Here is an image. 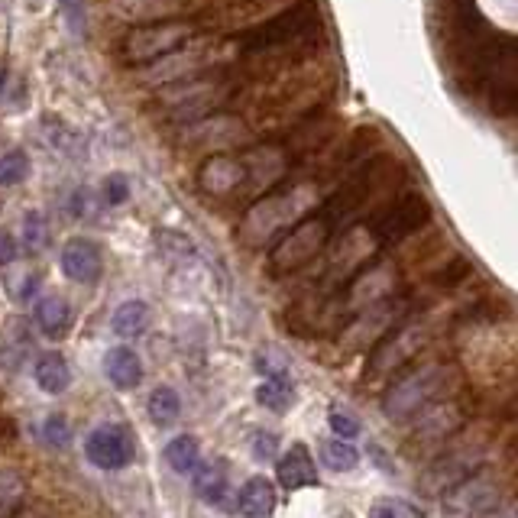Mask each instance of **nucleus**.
<instances>
[{"mask_svg": "<svg viewBox=\"0 0 518 518\" xmlns=\"http://www.w3.org/2000/svg\"><path fill=\"white\" fill-rule=\"evenodd\" d=\"M395 383L383 395V408L392 421L415 418L428 405L444 399L457 383V370L451 363H421L405 376H392Z\"/></svg>", "mask_w": 518, "mask_h": 518, "instance_id": "nucleus-1", "label": "nucleus"}, {"mask_svg": "<svg viewBox=\"0 0 518 518\" xmlns=\"http://www.w3.org/2000/svg\"><path fill=\"white\" fill-rule=\"evenodd\" d=\"M315 204H318V192L311 185H298V188H289V192L256 201L240 224V240L247 243V247H263L272 237H279L282 230H289L292 224L302 221Z\"/></svg>", "mask_w": 518, "mask_h": 518, "instance_id": "nucleus-2", "label": "nucleus"}, {"mask_svg": "<svg viewBox=\"0 0 518 518\" xmlns=\"http://www.w3.org/2000/svg\"><path fill=\"white\" fill-rule=\"evenodd\" d=\"M486 463V441L483 438H454L447 441L438 454L431 457L418 480V489L425 496H444L467 476L480 473Z\"/></svg>", "mask_w": 518, "mask_h": 518, "instance_id": "nucleus-3", "label": "nucleus"}, {"mask_svg": "<svg viewBox=\"0 0 518 518\" xmlns=\"http://www.w3.org/2000/svg\"><path fill=\"white\" fill-rule=\"evenodd\" d=\"M467 425V412L454 399L434 402L425 412L415 415V428L405 438V454H412V460H425L441 451L447 441H454L457 434Z\"/></svg>", "mask_w": 518, "mask_h": 518, "instance_id": "nucleus-4", "label": "nucleus"}, {"mask_svg": "<svg viewBox=\"0 0 518 518\" xmlns=\"http://www.w3.org/2000/svg\"><path fill=\"white\" fill-rule=\"evenodd\" d=\"M431 340V324L428 321H408L399 331H389L379 344L370 350V363H366V376L379 383V379H392L402 373Z\"/></svg>", "mask_w": 518, "mask_h": 518, "instance_id": "nucleus-5", "label": "nucleus"}, {"mask_svg": "<svg viewBox=\"0 0 518 518\" xmlns=\"http://www.w3.org/2000/svg\"><path fill=\"white\" fill-rule=\"evenodd\" d=\"M327 243V224L321 221V217H315V221H298L289 234H285L276 250H272V269L276 272H295L308 266L311 259H315Z\"/></svg>", "mask_w": 518, "mask_h": 518, "instance_id": "nucleus-6", "label": "nucleus"}, {"mask_svg": "<svg viewBox=\"0 0 518 518\" xmlns=\"http://www.w3.org/2000/svg\"><path fill=\"white\" fill-rule=\"evenodd\" d=\"M85 454L94 467H101V470H124L136 457V438L127 425L111 421V425H101L88 434Z\"/></svg>", "mask_w": 518, "mask_h": 518, "instance_id": "nucleus-7", "label": "nucleus"}, {"mask_svg": "<svg viewBox=\"0 0 518 518\" xmlns=\"http://www.w3.org/2000/svg\"><path fill=\"white\" fill-rule=\"evenodd\" d=\"M402 315V305L399 302H392V298H383V302H376L370 308H363L357 321H353L347 327V334L340 337V344H344L347 350H373L379 340H383L389 331H392V324L399 321Z\"/></svg>", "mask_w": 518, "mask_h": 518, "instance_id": "nucleus-8", "label": "nucleus"}, {"mask_svg": "<svg viewBox=\"0 0 518 518\" xmlns=\"http://www.w3.org/2000/svg\"><path fill=\"white\" fill-rule=\"evenodd\" d=\"M188 39V26L182 23H159L133 30L124 39V56L130 62H156L159 56H169Z\"/></svg>", "mask_w": 518, "mask_h": 518, "instance_id": "nucleus-9", "label": "nucleus"}, {"mask_svg": "<svg viewBox=\"0 0 518 518\" xmlns=\"http://www.w3.org/2000/svg\"><path fill=\"white\" fill-rule=\"evenodd\" d=\"M499 506V486L486 476L473 473L463 483H457L454 489L444 493V509L447 515L457 518H470V515H486L489 509Z\"/></svg>", "mask_w": 518, "mask_h": 518, "instance_id": "nucleus-10", "label": "nucleus"}, {"mask_svg": "<svg viewBox=\"0 0 518 518\" xmlns=\"http://www.w3.org/2000/svg\"><path fill=\"white\" fill-rule=\"evenodd\" d=\"M162 98L172 107L169 111L172 120H198V117H208L211 107L221 101V88H217L214 81H188V85L166 91Z\"/></svg>", "mask_w": 518, "mask_h": 518, "instance_id": "nucleus-11", "label": "nucleus"}, {"mask_svg": "<svg viewBox=\"0 0 518 518\" xmlns=\"http://www.w3.org/2000/svg\"><path fill=\"white\" fill-rule=\"evenodd\" d=\"M62 272L72 282H81V285H91L101 279V269H104V256H101V247L88 237H75L68 240L62 247Z\"/></svg>", "mask_w": 518, "mask_h": 518, "instance_id": "nucleus-12", "label": "nucleus"}, {"mask_svg": "<svg viewBox=\"0 0 518 518\" xmlns=\"http://www.w3.org/2000/svg\"><path fill=\"white\" fill-rule=\"evenodd\" d=\"M247 140V127L237 117L214 114V117H198L185 127V143L192 146H230Z\"/></svg>", "mask_w": 518, "mask_h": 518, "instance_id": "nucleus-13", "label": "nucleus"}, {"mask_svg": "<svg viewBox=\"0 0 518 518\" xmlns=\"http://www.w3.org/2000/svg\"><path fill=\"white\" fill-rule=\"evenodd\" d=\"M392 285H395V269L392 266H373V269L360 272L357 282L350 285L347 302H350L353 311H363V308H370L376 302H383V298H389Z\"/></svg>", "mask_w": 518, "mask_h": 518, "instance_id": "nucleus-14", "label": "nucleus"}, {"mask_svg": "<svg viewBox=\"0 0 518 518\" xmlns=\"http://www.w3.org/2000/svg\"><path fill=\"white\" fill-rule=\"evenodd\" d=\"M201 68L198 52H169V56H159L156 62H149L140 78L146 85H175V81H185L188 75H195Z\"/></svg>", "mask_w": 518, "mask_h": 518, "instance_id": "nucleus-15", "label": "nucleus"}, {"mask_svg": "<svg viewBox=\"0 0 518 518\" xmlns=\"http://www.w3.org/2000/svg\"><path fill=\"white\" fill-rule=\"evenodd\" d=\"M243 179H247V169H243L240 159H230V156H214L204 162L198 172V185L208 195H230Z\"/></svg>", "mask_w": 518, "mask_h": 518, "instance_id": "nucleus-16", "label": "nucleus"}, {"mask_svg": "<svg viewBox=\"0 0 518 518\" xmlns=\"http://www.w3.org/2000/svg\"><path fill=\"white\" fill-rule=\"evenodd\" d=\"M276 473H279V483L289 489V493L305 489V486H318V467H315V460H311L305 444H292L289 454L279 457Z\"/></svg>", "mask_w": 518, "mask_h": 518, "instance_id": "nucleus-17", "label": "nucleus"}, {"mask_svg": "<svg viewBox=\"0 0 518 518\" xmlns=\"http://www.w3.org/2000/svg\"><path fill=\"white\" fill-rule=\"evenodd\" d=\"M192 473H195V493L204 502H211V506H227V496H230V467H227V460L211 457L201 470H192Z\"/></svg>", "mask_w": 518, "mask_h": 518, "instance_id": "nucleus-18", "label": "nucleus"}, {"mask_svg": "<svg viewBox=\"0 0 518 518\" xmlns=\"http://www.w3.org/2000/svg\"><path fill=\"white\" fill-rule=\"evenodd\" d=\"M104 373L117 389H136L143 379V360L133 347H114L104 357Z\"/></svg>", "mask_w": 518, "mask_h": 518, "instance_id": "nucleus-19", "label": "nucleus"}, {"mask_svg": "<svg viewBox=\"0 0 518 518\" xmlns=\"http://www.w3.org/2000/svg\"><path fill=\"white\" fill-rule=\"evenodd\" d=\"M237 509L247 518H269L272 509H276V486H272L266 476H253V480H247L240 489Z\"/></svg>", "mask_w": 518, "mask_h": 518, "instance_id": "nucleus-20", "label": "nucleus"}, {"mask_svg": "<svg viewBox=\"0 0 518 518\" xmlns=\"http://www.w3.org/2000/svg\"><path fill=\"white\" fill-rule=\"evenodd\" d=\"M39 127H43L46 143H49L52 149H56L59 156H65V159H78L81 153H85V140H81L78 130L68 127L62 117L46 114L43 120H39Z\"/></svg>", "mask_w": 518, "mask_h": 518, "instance_id": "nucleus-21", "label": "nucleus"}, {"mask_svg": "<svg viewBox=\"0 0 518 518\" xmlns=\"http://www.w3.org/2000/svg\"><path fill=\"white\" fill-rule=\"evenodd\" d=\"M33 318H36V327L46 337H62L68 331V324H72V308H68L62 295H46L36 302Z\"/></svg>", "mask_w": 518, "mask_h": 518, "instance_id": "nucleus-22", "label": "nucleus"}, {"mask_svg": "<svg viewBox=\"0 0 518 518\" xmlns=\"http://www.w3.org/2000/svg\"><path fill=\"white\" fill-rule=\"evenodd\" d=\"M36 386L43 389L46 395H62L68 386H72V370H68V363L62 353H43L36 363Z\"/></svg>", "mask_w": 518, "mask_h": 518, "instance_id": "nucleus-23", "label": "nucleus"}, {"mask_svg": "<svg viewBox=\"0 0 518 518\" xmlns=\"http://www.w3.org/2000/svg\"><path fill=\"white\" fill-rule=\"evenodd\" d=\"M114 17L140 23V20H162L175 13V0H111Z\"/></svg>", "mask_w": 518, "mask_h": 518, "instance_id": "nucleus-24", "label": "nucleus"}, {"mask_svg": "<svg viewBox=\"0 0 518 518\" xmlns=\"http://www.w3.org/2000/svg\"><path fill=\"white\" fill-rule=\"evenodd\" d=\"M111 327L120 337H140L149 327V305L140 302V298H130V302H124L114 311Z\"/></svg>", "mask_w": 518, "mask_h": 518, "instance_id": "nucleus-25", "label": "nucleus"}, {"mask_svg": "<svg viewBox=\"0 0 518 518\" xmlns=\"http://www.w3.org/2000/svg\"><path fill=\"white\" fill-rule=\"evenodd\" d=\"M373 250H376V243H373L370 234H366V230H350V234L340 240L334 266H340V272H350L353 266H360Z\"/></svg>", "mask_w": 518, "mask_h": 518, "instance_id": "nucleus-26", "label": "nucleus"}, {"mask_svg": "<svg viewBox=\"0 0 518 518\" xmlns=\"http://www.w3.org/2000/svg\"><path fill=\"white\" fill-rule=\"evenodd\" d=\"M156 247L175 266H188L198 259V247L179 230H156Z\"/></svg>", "mask_w": 518, "mask_h": 518, "instance_id": "nucleus-27", "label": "nucleus"}, {"mask_svg": "<svg viewBox=\"0 0 518 518\" xmlns=\"http://www.w3.org/2000/svg\"><path fill=\"white\" fill-rule=\"evenodd\" d=\"M182 415V399L172 386H159L149 395V418L156 421L159 428H169L172 421H179Z\"/></svg>", "mask_w": 518, "mask_h": 518, "instance_id": "nucleus-28", "label": "nucleus"}, {"mask_svg": "<svg viewBox=\"0 0 518 518\" xmlns=\"http://www.w3.org/2000/svg\"><path fill=\"white\" fill-rule=\"evenodd\" d=\"M162 457H166V463L175 473H182V476L192 473L198 467V441L192 438V434H179V438H172L166 444Z\"/></svg>", "mask_w": 518, "mask_h": 518, "instance_id": "nucleus-29", "label": "nucleus"}, {"mask_svg": "<svg viewBox=\"0 0 518 518\" xmlns=\"http://www.w3.org/2000/svg\"><path fill=\"white\" fill-rule=\"evenodd\" d=\"M292 399H295L292 383H285V379H266V383H259V389H256V402L276 415L289 412Z\"/></svg>", "mask_w": 518, "mask_h": 518, "instance_id": "nucleus-30", "label": "nucleus"}, {"mask_svg": "<svg viewBox=\"0 0 518 518\" xmlns=\"http://www.w3.org/2000/svg\"><path fill=\"white\" fill-rule=\"evenodd\" d=\"M321 457H324V463L327 467H331L334 473H347V470H353L360 463V454H357V447H353L350 441H327L324 447H321Z\"/></svg>", "mask_w": 518, "mask_h": 518, "instance_id": "nucleus-31", "label": "nucleus"}, {"mask_svg": "<svg viewBox=\"0 0 518 518\" xmlns=\"http://www.w3.org/2000/svg\"><path fill=\"white\" fill-rule=\"evenodd\" d=\"M26 175H30V156H26L23 149H7V153L0 156V185L13 188L26 182Z\"/></svg>", "mask_w": 518, "mask_h": 518, "instance_id": "nucleus-32", "label": "nucleus"}, {"mask_svg": "<svg viewBox=\"0 0 518 518\" xmlns=\"http://www.w3.org/2000/svg\"><path fill=\"white\" fill-rule=\"evenodd\" d=\"M62 7V20L68 26V33L75 39H85L88 36V10H85V0H59Z\"/></svg>", "mask_w": 518, "mask_h": 518, "instance_id": "nucleus-33", "label": "nucleus"}, {"mask_svg": "<svg viewBox=\"0 0 518 518\" xmlns=\"http://www.w3.org/2000/svg\"><path fill=\"white\" fill-rule=\"evenodd\" d=\"M256 370L266 379H285V373H289V360H285L279 350L266 347V350L256 353Z\"/></svg>", "mask_w": 518, "mask_h": 518, "instance_id": "nucleus-34", "label": "nucleus"}, {"mask_svg": "<svg viewBox=\"0 0 518 518\" xmlns=\"http://www.w3.org/2000/svg\"><path fill=\"white\" fill-rule=\"evenodd\" d=\"M23 240H26V247H30L33 253L46 247V221H43V214H39V211H26V217H23Z\"/></svg>", "mask_w": 518, "mask_h": 518, "instance_id": "nucleus-35", "label": "nucleus"}, {"mask_svg": "<svg viewBox=\"0 0 518 518\" xmlns=\"http://www.w3.org/2000/svg\"><path fill=\"white\" fill-rule=\"evenodd\" d=\"M43 441L49 447H68V441H72V428H68L65 415H49L43 421Z\"/></svg>", "mask_w": 518, "mask_h": 518, "instance_id": "nucleus-36", "label": "nucleus"}, {"mask_svg": "<svg viewBox=\"0 0 518 518\" xmlns=\"http://www.w3.org/2000/svg\"><path fill=\"white\" fill-rule=\"evenodd\" d=\"M327 421H331V431L337 434L340 441H353V438H360V421L353 418L350 412H344V408H334L331 415H327Z\"/></svg>", "mask_w": 518, "mask_h": 518, "instance_id": "nucleus-37", "label": "nucleus"}, {"mask_svg": "<svg viewBox=\"0 0 518 518\" xmlns=\"http://www.w3.org/2000/svg\"><path fill=\"white\" fill-rule=\"evenodd\" d=\"M127 198H130V179L124 172H111L104 179V201L107 204H127Z\"/></svg>", "mask_w": 518, "mask_h": 518, "instance_id": "nucleus-38", "label": "nucleus"}, {"mask_svg": "<svg viewBox=\"0 0 518 518\" xmlns=\"http://www.w3.org/2000/svg\"><path fill=\"white\" fill-rule=\"evenodd\" d=\"M20 509H23V486L0 483V518H17Z\"/></svg>", "mask_w": 518, "mask_h": 518, "instance_id": "nucleus-39", "label": "nucleus"}, {"mask_svg": "<svg viewBox=\"0 0 518 518\" xmlns=\"http://www.w3.org/2000/svg\"><path fill=\"white\" fill-rule=\"evenodd\" d=\"M370 518H421V515H418V509H412L402 499H379Z\"/></svg>", "mask_w": 518, "mask_h": 518, "instance_id": "nucleus-40", "label": "nucleus"}, {"mask_svg": "<svg viewBox=\"0 0 518 518\" xmlns=\"http://www.w3.org/2000/svg\"><path fill=\"white\" fill-rule=\"evenodd\" d=\"M250 447H253L256 460H269V457H276V451H279V438L276 434H269V431H259Z\"/></svg>", "mask_w": 518, "mask_h": 518, "instance_id": "nucleus-41", "label": "nucleus"}, {"mask_svg": "<svg viewBox=\"0 0 518 518\" xmlns=\"http://www.w3.org/2000/svg\"><path fill=\"white\" fill-rule=\"evenodd\" d=\"M88 208H91V195H88V188L81 185V188H75L72 195H68V214H72V217H85Z\"/></svg>", "mask_w": 518, "mask_h": 518, "instance_id": "nucleus-42", "label": "nucleus"}, {"mask_svg": "<svg viewBox=\"0 0 518 518\" xmlns=\"http://www.w3.org/2000/svg\"><path fill=\"white\" fill-rule=\"evenodd\" d=\"M36 289H39V276H36V272H23V279H20L17 292H13V295H17L20 302H30V298L36 295Z\"/></svg>", "mask_w": 518, "mask_h": 518, "instance_id": "nucleus-43", "label": "nucleus"}, {"mask_svg": "<svg viewBox=\"0 0 518 518\" xmlns=\"http://www.w3.org/2000/svg\"><path fill=\"white\" fill-rule=\"evenodd\" d=\"M13 256H17V243L7 234V230H0V269L13 263Z\"/></svg>", "mask_w": 518, "mask_h": 518, "instance_id": "nucleus-44", "label": "nucleus"}, {"mask_svg": "<svg viewBox=\"0 0 518 518\" xmlns=\"http://www.w3.org/2000/svg\"><path fill=\"white\" fill-rule=\"evenodd\" d=\"M17 518H43V515H36V512H23V509H20V512H17Z\"/></svg>", "mask_w": 518, "mask_h": 518, "instance_id": "nucleus-45", "label": "nucleus"}, {"mask_svg": "<svg viewBox=\"0 0 518 518\" xmlns=\"http://www.w3.org/2000/svg\"><path fill=\"white\" fill-rule=\"evenodd\" d=\"M344 518H350V515H344Z\"/></svg>", "mask_w": 518, "mask_h": 518, "instance_id": "nucleus-46", "label": "nucleus"}]
</instances>
